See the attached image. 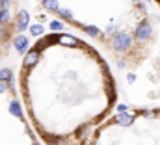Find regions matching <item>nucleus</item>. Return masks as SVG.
Returning <instances> with one entry per match:
<instances>
[{
    "mask_svg": "<svg viewBox=\"0 0 160 145\" xmlns=\"http://www.w3.org/2000/svg\"><path fill=\"white\" fill-rule=\"evenodd\" d=\"M130 43H132V39L128 34H118V36L114 37V48L116 50H127L128 47H130Z\"/></svg>",
    "mask_w": 160,
    "mask_h": 145,
    "instance_id": "nucleus-1",
    "label": "nucleus"
},
{
    "mask_svg": "<svg viewBox=\"0 0 160 145\" xmlns=\"http://www.w3.org/2000/svg\"><path fill=\"white\" fill-rule=\"evenodd\" d=\"M151 34H153V28H151L149 22H142V24L138 26V30H136L138 41H147V39L151 37Z\"/></svg>",
    "mask_w": 160,
    "mask_h": 145,
    "instance_id": "nucleus-2",
    "label": "nucleus"
},
{
    "mask_svg": "<svg viewBox=\"0 0 160 145\" xmlns=\"http://www.w3.org/2000/svg\"><path fill=\"white\" fill-rule=\"evenodd\" d=\"M26 47H28V39L22 36H19L17 39H15V48L19 50V52H24L26 50Z\"/></svg>",
    "mask_w": 160,
    "mask_h": 145,
    "instance_id": "nucleus-3",
    "label": "nucleus"
},
{
    "mask_svg": "<svg viewBox=\"0 0 160 145\" xmlns=\"http://www.w3.org/2000/svg\"><path fill=\"white\" fill-rule=\"evenodd\" d=\"M36 62H38V52H36V50L28 52V54H26V58H24V65H26V67H32Z\"/></svg>",
    "mask_w": 160,
    "mask_h": 145,
    "instance_id": "nucleus-4",
    "label": "nucleus"
},
{
    "mask_svg": "<svg viewBox=\"0 0 160 145\" xmlns=\"http://www.w3.org/2000/svg\"><path fill=\"white\" fill-rule=\"evenodd\" d=\"M28 26V13L22 9L21 13H19V30H24Z\"/></svg>",
    "mask_w": 160,
    "mask_h": 145,
    "instance_id": "nucleus-5",
    "label": "nucleus"
},
{
    "mask_svg": "<svg viewBox=\"0 0 160 145\" xmlns=\"http://www.w3.org/2000/svg\"><path fill=\"white\" fill-rule=\"evenodd\" d=\"M116 121H118L119 125H130V123H132V115H128V113H119V115L116 117Z\"/></svg>",
    "mask_w": 160,
    "mask_h": 145,
    "instance_id": "nucleus-6",
    "label": "nucleus"
},
{
    "mask_svg": "<svg viewBox=\"0 0 160 145\" xmlns=\"http://www.w3.org/2000/svg\"><path fill=\"white\" fill-rule=\"evenodd\" d=\"M60 43H62V45H71V47L78 45V41H77L75 37H71V36H62L60 37Z\"/></svg>",
    "mask_w": 160,
    "mask_h": 145,
    "instance_id": "nucleus-7",
    "label": "nucleus"
},
{
    "mask_svg": "<svg viewBox=\"0 0 160 145\" xmlns=\"http://www.w3.org/2000/svg\"><path fill=\"white\" fill-rule=\"evenodd\" d=\"M43 4H45L47 9H50V11H58V2H56V0H43Z\"/></svg>",
    "mask_w": 160,
    "mask_h": 145,
    "instance_id": "nucleus-8",
    "label": "nucleus"
},
{
    "mask_svg": "<svg viewBox=\"0 0 160 145\" xmlns=\"http://www.w3.org/2000/svg\"><path fill=\"white\" fill-rule=\"evenodd\" d=\"M9 21V11L6 9V8H2L0 9V24H4V22H8Z\"/></svg>",
    "mask_w": 160,
    "mask_h": 145,
    "instance_id": "nucleus-9",
    "label": "nucleus"
},
{
    "mask_svg": "<svg viewBox=\"0 0 160 145\" xmlns=\"http://www.w3.org/2000/svg\"><path fill=\"white\" fill-rule=\"evenodd\" d=\"M11 78V71L9 69H2L0 71V80H9Z\"/></svg>",
    "mask_w": 160,
    "mask_h": 145,
    "instance_id": "nucleus-10",
    "label": "nucleus"
},
{
    "mask_svg": "<svg viewBox=\"0 0 160 145\" xmlns=\"http://www.w3.org/2000/svg\"><path fill=\"white\" fill-rule=\"evenodd\" d=\"M84 30H86V32H88V34H89V36H97V34H99V30H97V28H95V26H86V28H84Z\"/></svg>",
    "mask_w": 160,
    "mask_h": 145,
    "instance_id": "nucleus-11",
    "label": "nucleus"
},
{
    "mask_svg": "<svg viewBox=\"0 0 160 145\" xmlns=\"http://www.w3.org/2000/svg\"><path fill=\"white\" fill-rule=\"evenodd\" d=\"M30 32H32L34 36H39L41 32H43V26H39V24H38V26H32V28H30Z\"/></svg>",
    "mask_w": 160,
    "mask_h": 145,
    "instance_id": "nucleus-12",
    "label": "nucleus"
},
{
    "mask_svg": "<svg viewBox=\"0 0 160 145\" xmlns=\"http://www.w3.org/2000/svg\"><path fill=\"white\" fill-rule=\"evenodd\" d=\"M50 28H52V30H62L63 26H62V22H52V24H50Z\"/></svg>",
    "mask_w": 160,
    "mask_h": 145,
    "instance_id": "nucleus-13",
    "label": "nucleus"
},
{
    "mask_svg": "<svg viewBox=\"0 0 160 145\" xmlns=\"http://www.w3.org/2000/svg\"><path fill=\"white\" fill-rule=\"evenodd\" d=\"M60 13H62L63 17H71V11H69V9H60Z\"/></svg>",
    "mask_w": 160,
    "mask_h": 145,
    "instance_id": "nucleus-14",
    "label": "nucleus"
},
{
    "mask_svg": "<svg viewBox=\"0 0 160 145\" xmlns=\"http://www.w3.org/2000/svg\"><path fill=\"white\" fill-rule=\"evenodd\" d=\"M0 93H6V86L4 84H0Z\"/></svg>",
    "mask_w": 160,
    "mask_h": 145,
    "instance_id": "nucleus-15",
    "label": "nucleus"
},
{
    "mask_svg": "<svg viewBox=\"0 0 160 145\" xmlns=\"http://www.w3.org/2000/svg\"><path fill=\"white\" fill-rule=\"evenodd\" d=\"M134 2H140V0H134Z\"/></svg>",
    "mask_w": 160,
    "mask_h": 145,
    "instance_id": "nucleus-16",
    "label": "nucleus"
},
{
    "mask_svg": "<svg viewBox=\"0 0 160 145\" xmlns=\"http://www.w3.org/2000/svg\"><path fill=\"white\" fill-rule=\"evenodd\" d=\"M36 145H38V143H36Z\"/></svg>",
    "mask_w": 160,
    "mask_h": 145,
    "instance_id": "nucleus-17",
    "label": "nucleus"
}]
</instances>
